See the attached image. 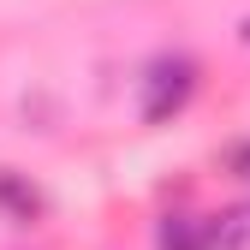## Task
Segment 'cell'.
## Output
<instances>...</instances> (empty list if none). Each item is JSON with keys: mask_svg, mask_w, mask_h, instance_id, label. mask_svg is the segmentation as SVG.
Wrapping results in <instances>:
<instances>
[{"mask_svg": "<svg viewBox=\"0 0 250 250\" xmlns=\"http://www.w3.org/2000/svg\"><path fill=\"white\" fill-rule=\"evenodd\" d=\"M191 89H197V66H191L185 54L155 60V66L143 72V119H149V125H167L185 102H191Z\"/></svg>", "mask_w": 250, "mask_h": 250, "instance_id": "6da1fadb", "label": "cell"}, {"mask_svg": "<svg viewBox=\"0 0 250 250\" xmlns=\"http://www.w3.org/2000/svg\"><path fill=\"white\" fill-rule=\"evenodd\" d=\"M244 36H250V24H244Z\"/></svg>", "mask_w": 250, "mask_h": 250, "instance_id": "5b68a950", "label": "cell"}, {"mask_svg": "<svg viewBox=\"0 0 250 250\" xmlns=\"http://www.w3.org/2000/svg\"><path fill=\"white\" fill-rule=\"evenodd\" d=\"M0 208H6L12 221H36V214H42V197H36V185H24L18 173L0 167Z\"/></svg>", "mask_w": 250, "mask_h": 250, "instance_id": "277c9868", "label": "cell"}, {"mask_svg": "<svg viewBox=\"0 0 250 250\" xmlns=\"http://www.w3.org/2000/svg\"><path fill=\"white\" fill-rule=\"evenodd\" d=\"M208 250H250V203L208 214Z\"/></svg>", "mask_w": 250, "mask_h": 250, "instance_id": "3957f363", "label": "cell"}, {"mask_svg": "<svg viewBox=\"0 0 250 250\" xmlns=\"http://www.w3.org/2000/svg\"><path fill=\"white\" fill-rule=\"evenodd\" d=\"M155 250H208V221L203 214H167L155 232Z\"/></svg>", "mask_w": 250, "mask_h": 250, "instance_id": "7a4b0ae2", "label": "cell"}]
</instances>
